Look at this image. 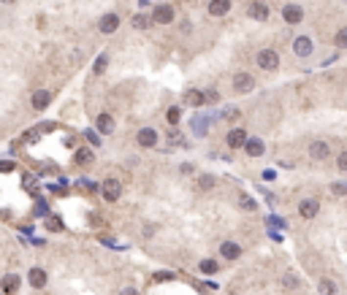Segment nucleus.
Masks as SVG:
<instances>
[{"label": "nucleus", "instance_id": "obj_27", "mask_svg": "<svg viewBox=\"0 0 347 295\" xmlns=\"http://www.w3.org/2000/svg\"><path fill=\"white\" fill-rule=\"evenodd\" d=\"M334 44H336V49H347V27H342L339 33L334 35Z\"/></svg>", "mask_w": 347, "mask_h": 295}, {"label": "nucleus", "instance_id": "obj_40", "mask_svg": "<svg viewBox=\"0 0 347 295\" xmlns=\"http://www.w3.org/2000/svg\"><path fill=\"white\" fill-rule=\"evenodd\" d=\"M119 295H139V293H136L133 287H125V290H122V293H119Z\"/></svg>", "mask_w": 347, "mask_h": 295}, {"label": "nucleus", "instance_id": "obj_13", "mask_svg": "<svg viewBox=\"0 0 347 295\" xmlns=\"http://www.w3.org/2000/svg\"><path fill=\"white\" fill-rule=\"evenodd\" d=\"M95 128H98V133H103V136L114 133V116L100 114V116H98V122H95Z\"/></svg>", "mask_w": 347, "mask_h": 295}, {"label": "nucleus", "instance_id": "obj_16", "mask_svg": "<svg viewBox=\"0 0 347 295\" xmlns=\"http://www.w3.org/2000/svg\"><path fill=\"white\" fill-rule=\"evenodd\" d=\"M49 100H52V92L49 90H38V92H33V109H46L49 106Z\"/></svg>", "mask_w": 347, "mask_h": 295}, {"label": "nucleus", "instance_id": "obj_5", "mask_svg": "<svg viewBox=\"0 0 347 295\" xmlns=\"http://www.w3.org/2000/svg\"><path fill=\"white\" fill-rule=\"evenodd\" d=\"M233 90H236V92H241V95L253 92V90H255V79L250 73H236L233 76Z\"/></svg>", "mask_w": 347, "mask_h": 295}, {"label": "nucleus", "instance_id": "obj_2", "mask_svg": "<svg viewBox=\"0 0 347 295\" xmlns=\"http://www.w3.org/2000/svg\"><path fill=\"white\" fill-rule=\"evenodd\" d=\"M293 52L299 54V57H309V54L315 52V41H312L309 35H299V38H293Z\"/></svg>", "mask_w": 347, "mask_h": 295}, {"label": "nucleus", "instance_id": "obj_39", "mask_svg": "<svg viewBox=\"0 0 347 295\" xmlns=\"http://www.w3.org/2000/svg\"><path fill=\"white\" fill-rule=\"evenodd\" d=\"M152 233H155V225H147V227H144V236H147V238H152Z\"/></svg>", "mask_w": 347, "mask_h": 295}, {"label": "nucleus", "instance_id": "obj_18", "mask_svg": "<svg viewBox=\"0 0 347 295\" xmlns=\"http://www.w3.org/2000/svg\"><path fill=\"white\" fill-rule=\"evenodd\" d=\"M220 255L228 257V260H236V257L241 255V247H239V244H233V241H225L223 247H220Z\"/></svg>", "mask_w": 347, "mask_h": 295}, {"label": "nucleus", "instance_id": "obj_21", "mask_svg": "<svg viewBox=\"0 0 347 295\" xmlns=\"http://www.w3.org/2000/svg\"><path fill=\"white\" fill-rule=\"evenodd\" d=\"M17 287H19V276L8 273V276L3 279V293H6V295H11V293H17Z\"/></svg>", "mask_w": 347, "mask_h": 295}, {"label": "nucleus", "instance_id": "obj_38", "mask_svg": "<svg viewBox=\"0 0 347 295\" xmlns=\"http://www.w3.org/2000/svg\"><path fill=\"white\" fill-rule=\"evenodd\" d=\"M11 168H14V162H0V171H3V174H6V171H11Z\"/></svg>", "mask_w": 347, "mask_h": 295}, {"label": "nucleus", "instance_id": "obj_26", "mask_svg": "<svg viewBox=\"0 0 347 295\" xmlns=\"http://www.w3.org/2000/svg\"><path fill=\"white\" fill-rule=\"evenodd\" d=\"M44 227L57 233V230H63V222H60V217H46V220H44Z\"/></svg>", "mask_w": 347, "mask_h": 295}, {"label": "nucleus", "instance_id": "obj_9", "mask_svg": "<svg viewBox=\"0 0 347 295\" xmlns=\"http://www.w3.org/2000/svg\"><path fill=\"white\" fill-rule=\"evenodd\" d=\"M152 19H155V22H160V24L174 22V6H168V3H160V6L152 11Z\"/></svg>", "mask_w": 347, "mask_h": 295}, {"label": "nucleus", "instance_id": "obj_4", "mask_svg": "<svg viewBox=\"0 0 347 295\" xmlns=\"http://www.w3.org/2000/svg\"><path fill=\"white\" fill-rule=\"evenodd\" d=\"M100 190H103V198H106L109 203H114L119 195H122V184H119V179H106Z\"/></svg>", "mask_w": 347, "mask_h": 295}, {"label": "nucleus", "instance_id": "obj_6", "mask_svg": "<svg viewBox=\"0 0 347 295\" xmlns=\"http://www.w3.org/2000/svg\"><path fill=\"white\" fill-rule=\"evenodd\" d=\"M320 211V203H318V198H304V201L299 203V214L304 217V220H312V217Z\"/></svg>", "mask_w": 347, "mask_h": 295}, {"label": "nucleus", "instance_id": "obj_23", "mask_svg": "<svg viewBox=\"0 0 347 295\" xmlns=\"http://www.w3.org/2000/svg\"><path fill=\"white\" fill-rule=\"evenodd\" d=\"M239 206L244 208V211H255V208H258V203H255L247 192H239Z\"/></svg>", "mask_w": 347, "mask_h": 295}, {"label": "nucleus", "instance_id": "obj_31", "mask_svg": "<svg viewBox=\"0 0 347 295\" xmlns=\"http://www.w3.org/2000/svg\"><path fill=\"white\" fill-rule=\"evenodd\" d=\"M179 116H182L179 106H171V109H168V122H171V125H177V122H179Z\"/></svg>", "mask_w": 347, "mask_h": 295}, {"label": "nucleus", "instance_id": "obj_20", "mask_svg": "<svg viewBox=\"0 0 347 295\" xmlns=\"http://www.w3.org/2000/svg\"><path fill=\"white\" fill-rule=\"evenodd\" d=\"M214 184H217V179H214L212 174H204V176H198V190H201V192H209V190H214Z\"/></svg>", "mask_w": 347, "mask_h": 295}, {"label": "nucleus", "instance_id": "obj_32", "mask_svg": "<svg viewBox=\"0 0 347 295\" xmlns=\"http://www.w3.org/2000/svg\"><path fill=\"white\" fill-rule=\"evenodd\" d=\"M331 192H334V195H347V184L345 182H334V184H331Z\"/></svg>", "mask_w": 347, "mask_h": 295}, {"label": "nucleus", "instance_id": "obj_22", "mask_svg": "<svg viewBox=\"0 0 347 295\" xmlns=\"http://www.w3.org/2000/svg\"><path fill=\"white\" fill-rule=\"evenodd\" d=\"M93 160H95L93 149H79L76 152V162H79V165H93Z\"/></svg>", "mask_w": 347, "mask_h": 295}, {"label": "nucleus", "instance_id": "obj_8", "mask_svg": "<svg viewBox=\"0 0 347 295\" xmlns=\"http://www.w3.org/2000/svg\"><path fill=\"white\" fill-rule=\"evenodd\" d=\"M136 141H139L141 149H152V146L158 144V133H155L152 128H141V130H139V136H136Z\"/></svg>", "mask_w": 347, "mask_h": 295}, {"label": "nucleus", "instance_id": "obj_33", "mask_svg": "<svg viewBox=\"0 0 347 295\" xmlns=\"http://www.w3.org/2000/svg\"><path fill=\"white\" fill-rule=\"evenodd\" d=\"M336 165H339V171H347V149L339 152V157H336Z\"/></svg>", "mask_w": 347, "mask_h": 295}, {"label": "nucleus", "instance_id": "obj_11", "mask_svg": "<svg viewBox=\"0 0 347 295\" xmlns=\"http://www.w3.org/2000/svg\"><path fill=\"white\" fill-rule=\"evenodd\" d=\"M225 141H228L231 149H239V146L247 144V133H244V128H233L228 136H225Z\"/></svg>", "mask_w": 347, "mask_h": 295}, {"label": "nucleus", "instance_id": "obj_19", "mask_svg": "<svg viewBox=\"0 0 347 295\" xmlns=\"http://www.w3.org/2000/svg\"><path fill=\"white\" fill-rule=\"evenodd\" d=\"M185 100H187L190 106H195V109H198V106L206 103V95L198 92V90H187V92H185Z\"/></svg>", "mask_w": 347, "mask_h": 295}, {"label": "nucleus", "instance_id": "obj_7", "mask_svg": "<svg viewBox=\"0 0 347 295\" xmlns=\"http://www.w3.org/2000/svg\"><path fill=\"white\" fill-rule=\"evenodd\" d=\"M282 19H285L288 24H299L301 19H304V8L296 6V3H288V6L282 8Z\"/></svg>", "mask_w": 347, "mask_h": 295}, {"label": "nucleus", "instance_id": "obj_28", "mask_svg": "<svg viewBox=\"0 0 347 295\" xmlns=\"http://www.w3.org/2000/svg\"><path fill=\"white\" fill-rule=\"evenodd\" d=\"M320 293H323V295H336L334 282H331V279H320Z\"/></svg>", "mask_w": 347, "mask_h": 295}, {"label": "nucleus", "instance_id": "obj_41", "mask_svg": "<svg viewBox=\"0 0 347 295\" xmlns=\"http://www.w3.org/2000/svg\"><path fill=\"white\" fill-rule=\"evenodd\" d=\"M3 3H14V0H3Z\"/></svg>", "mask_w": 347, "mask_h": 295}, {"label": "nucleus", "instance_id": "obj_29", "mask_svg": "<svg viewBox=\"0 0 347 295\" xmlns=\"http://www.w3.org/2000/svg\"><path fill=\"white\" fill-rule=\"evenodd\" d=\"M106 63H109V54H100V57H98V63H95V76H100V73H103V70H106Z\"/></svg>", "mask_w": 347, "mask_h": 295}, {"label": "nucleus", "instance_id": "obj_17", "mask_svg": "<svg viewBox=\"0 0 347 295\" xmlns=\"http://www.w3.org/2000/svg\"><path fill=\"white\" fill-rule=\"evenodd\" d=\"M231 11V0H212L209 3V14L212 17H223V14Z\"/></svg>", "mask_w": 347, "mask_h": 295}, {"label": "nucleus", "instance_id": "obj_37", "mask_svg": "<svg viewBox=\"0 0 347 295\" xmlns=\"http://www.w3.org/2000/svg\"><path fill=\"white\" fill-rule=\"evenodd\" d=\"M223 116H225V119H236V116H239V111H236V109H228V111H223Z\"/></svg>", "mask_w": 347, "mask_h": 295}, {"label": "nucleus", "instance_id": "obj_35", "mask_svg": "<svg viewBox=\"0 0 347 295\" xmlns=\"http://www.w3.org/2000/svg\"><path fill=\"white\" fill-rule=\"evenodd\" d=\"M22 182H24V187H27V190H36V176L24 174V176H22Z\"/></svg>", "mask_w": 347, "mask_h": 295}, {"label": "nucleus", "instance_id": "obj_3", "mask_svg": "<svg viewBox=\"0 0 347 295\" xmlns=\"http://www.w3.org/2000/svg\"><path fill=\"white\" fill-rule=\"evenodd\" d=\"M247 17L255 19V22H266V19H269V6H266L263 0H253L250 8H247Z\"/></svg>", "mask_w": 347, "mask_h": 295}, {"label": "nucleus", "instance_id": "obj_36", "mask_svg": "<svg viewBox=\"0 0 347 295\" xmlns=\"http://www.w3.org/2000/svg\"><path fill=\"white\" fill-rule=\"evenodd\" d=\"M204 125H206V119H193V128H198V136H204V133H206Z\"/></svg>", "mask_w": 347, "mask_h": 295}, {"label": "nucleus", "instance_id": "obj_34", "mask_svg": "<svg viewBox=\"0 0 347 295\" xmlns=\"http://www.w3.org/2000/svg\"><path fill=\"white\" fill-rule=\"evenodd\" d=\"M152 279H155V282H168V279H174V273H168V271H158Z\"/></svg>", "mask_w": 347, "mask_h": 295}, {"label": "nucleus", "instance_id": "obj_25", "mask_svg": "<svg viewBox=\"0 0 347 295\" xmlns=\"http://www.w3.org/2000/svg\"><path fill=\"white\" fill-rule=\"evenodd\" d=\"M130 24H133L136 30H147V27H149V24H152V22H149V19L144 17V14H136V17L130 19Z\"/></svg>", "mask_w": 347, "mask_h": 295}, {"label": "nucleus", "instance_id": "obj_14", "mask_svg": "<svg viewBox=\"0 0 347 295\" xmlns=\"http://www.w3.org/2000/svg\"><path fill=\"white\" fill-rule=\"evenodd\" d=\"M27 279H30V284H33L36 290H41L44 284H46V271H44V268H30Z\"/></svg>", "mask_w": 347, "mask_h": 295}, {"label": "nucleus", "instance_id": "obj_30", "mask_svg": "<svg viewBox=\"0 0 347 295\" xmlns=\"http://www.w3.org/2000/svg\"><path fill=\"white\" fill-rule=\"evenodd\" d=\"M201 271L204 273H217V260H201Z\"/></svg>", "mask_w": 347, "mask_h": 295}, {"label": "nucleus", "instance_id": "obj_12", "mask_svg": "<svg viewBox=\"0 0 347 295\" xmlns=\"http://www.w3.org/2000/svg\"><path fill=\"white\" fill-rule=\"evenodd\" d=\"M98 27H100V33H106V35H109V33H114V30L119 27V17H117V14H106V17L100 19Z\"/></svg>", "mask_w": 347, "mask_h": 295}, {"label": "nucleus", "instance_id": "obj_15", "mask_svg": "<svg viewBox=\"0 0 347 295\" xmlns=\"http://www.w3.org/2000/svg\"><path fill=\"white\" fill-rule=\"evenodd\" d=\"M244 152H247L250 157H260L266 152V146H263V141L260 138H247V144H244Z\"/></svg>", "mask_w": 347, "mask_h": 295}, {"label": "nucleus", "instance_id": "obj_1", "mask_svg": "<svg viewBox=\"0 0 347 295\" xmlns=\"http://www.w3.org/2000/svg\"><path fill=\"white\" fill-rule=\"evenodd\" d=\"M255 63H258L263 70H274L277 65H279V54H277L274 49H260L258 57H255Z\"/></svg>", "mask_w": 347, "mask_h": 295}, {"label": "nucleus", "instance_id": "obj_24", "mask_svg": "<svg viewBox=\"0 0 347 295\" xmlns=\"http://www.w3.org/2000/svg\"><path fill=\"white\" fill-rule=\"evenodd\" d=\"M299 284H301V282H299V276H296L293 271H288V273L282 276V287H285V290H296Z\"/></svg>", "mask_w": 347, "mask_h": 295}, {"label": "nucleus", "instance_id": "obj_10", "mask_svg": "<svg viewBox=\"0 0 347 295\" xmlns=\"http://www.w3.org/2000/svg\"><path fill=\"white\" fill-rule=\"evenodd\" d=\"M328 155H331V146L325 144V141H312L309 144V157L312 160H325Z\"/></svg>", "mask_w": 347, "mask_h": 295}]
</instances>
